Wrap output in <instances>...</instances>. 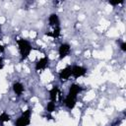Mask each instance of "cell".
<instances>
[{
	"mask_svg": "<svg viewBox=\"0 0 126 126\" xmlns=\"http://www.w3.org/2000/svg\"><path fill=\"white\" fill-rule=\"evenodd\" d=\"M71 51V46L68 43H61L59 45L58 48V53H59V59L62 60L63 58H65L67 55H69Z\"/></svg>",
	"mask_w": 126,
	"mask_h": 126,
	"instance_id": "4",
	"label": "cell"
},
{
	"mask_svg": "<svg viewBox=\"0 0 126 126\" xmlns=\"http://www.w3.org/2000/svg\"><path fill=\"white\" fill-rule=\"evenodd\" d=\"M58 87L57 86H54L51 90H50V92H49V98H50V101H53V102H55V100H56V98H57V95H58Z\"/></svg>",
	"mask_w": 126,
	"mask_h": 126,
	"instance_id": "11",
	"label": "cell"
},
{
	"mask_svg": "<svg viewBox=\"0 0 126 126\" xmlns=\"http://www.w3.org/2000/svg\"><path fill=\"white\" fill-rule=\"evenodd\" d=\"M48 23H49V25H50L51 27H53V28L59 27L60 21H59V18H58V16H57V14H55V13L50 14L49 17H48Z\"/></svg>",
	"mask_w": 126,
	"mask_h": 126,
	"instance_id": "9",
	"label": "cell"
},
{
	"mask_svg": "<svg viewBox=\"0 0 126 126\" xmlns=\"http://www.w3.org/2000/svg\"><path fill=\"white\" fill-rule=\"evenodd\" d=\"M71 73H72V76L74 78H80V77L86 75L87 69L85 67H82V66L74 65V66L71 67Z\"/></svg>",
	"mask_w": 126,
	"mask_h": 126,
	"instance_id": "3",
	"label": "cell"
},
{
	"mask_svg": "<svg viewBox=\"0 0 126 126\" xmlns=\"http://www.w3.org/2000/svg\"><path fill=\"white\" fill-rule=\"evenodd\" d=\"M31 115H32V109L28 108L26 111L22 113L21 116L18 117V119L15 121L14 126H28L31 124Z\"/></svg>",
	"mask_w": 126,
	"mask_h": 126,
	"instance_id": "2",
	"label": "cell"
},
{
	"mask_svg": "<svg viewBox=\"0 0 126 126\" xmlns=\"http://www.w3.org/2000/svg\"><path fill=\"white\" fill-rule=\"evenodd\" d=\"M48 63H49V60L47 57H42L40 58L36 63H35V66H34V69L36 71H39V70H44L47 66H48Z\"/></svg>",
	"mask_w": 126,
	"mask_h": 126,
	"instance_id": "7",
	"label": "cell"
},
{
	"mask_svg": "<svg viewBox=\"0 0 126 126\" xmlns=\"http://www.w3.org/2000/svg\"><path fill=\"white\" fill-rule=\"evenodd\" d=\"M0 31H1V29H0Z\"/></svg>",
	"mask_w": 126,
	"mask_h": 126,
	"instance_id": "19",
	"label": "cell"
},
{
	"mask_svg": "<svg viewBox=\"0 0 126 126\" xmlns=\"http://www.w3.org/2000/svg\"><path fill=\"white\" fill-rule=\"evenodd\" d=\"M83 91V88L79 85V84H72L69 88V92H68V95L77 97V95Z\"/></svg>",
	"mask_w": 126,
	"mask_h": 126,
	"instance_id": "5",
	"label": "cell"
},
{
	"mask_svg": "<svg viewBox=\"0 0 126 126\" xmlns=\"http://www.w3.org/2000/svg\"><path fill=\"white\" fill-rule=\"evenodd\" d=\"M46 35H49V36H52L54 38L58 37L60 35V27H57V28H54L53 32H46Z\"/></svg>",
	"mask_w": 126,
	"mask_h": 126,
	"instance_id": "13",
	"label": "cell"
},
{
	"mask_svg": "<svg viewBox=\"0 0 126 126\" xmlns=\"http://www.w3.org/2000/svg\"><path fill=\"white\" fill-rule=\"evenodd\" d=\"M10 115L8 114V113H6V112H3V113H1L0 114V126H2L5 122H8V121H10Z\"/></svg>",
	"mask_w": 126,
	"mask_h": 126,
	"instance_id": "12",
	"label": "cell"
},
{
	"mask_svg": "<svg viewBox=\"0 0 126 126\" xmlns=\"http://www.w3.org/2000/svg\"><path fill=\"white\" fill-rule=\"evenodd\" d=\"M120 3H123V1H116V2H109V4L111 5H118Z\"/></svg>",
	"mask_w": 126,
	"mask_h": 126,
	"instance_id": "16",
	"label": "cell"
},
{
	"mask_svg": "<svg viewBox=\"0 0 126 126\" xmlns=\"http://www.w3.org/2000/svg\"><path fill=\"white\" fill-rule=\"evenodd\" d=\"M76 101H77V97H74V96H71V95H66L65 99H64V104L67 108L69 109H73L76 105Z\"/></svg>",
	"mask_w": 126,
	"mask_h": 126,
	"instance_id": "8",
	"label": "cell"
},
{
	"mask_svg": "<svg viewBox=\"0 0 126 126\" xmlns=\"http://www.w3.org/2000/svg\"><path fill=\"white\" fill-rule=\"evenodd\" d=\"M18 47H19V52H20V55H21V60H25L29 57L32 49V46L31 44L30 41H28L27 39H24V38H21V39H18Z\"/></svg>",
	"mask_w": 126,
	"mask_h": 126,
	"instance_id": "1",
	"label": "cell"
},
{
	"mask_svg": "<svg viewBox=\"0 0 126 126\" xmlns=\"http://www.w3.org/2000/svg\"><path fill=\"white\" fill-rule=\"evenodd\" d=\"M55 108H56L55 102H53V101H49V102L47 103V105H46V111H47L48 113L53 112V111L55 110Z\"/></svg>",
	"mask_w": 126,
	"mask_h": 126,
	"instance_id": "14",
	"label": "cell"
},
{
	"mask_svg": "<svg viewBox=\"0 0 126 126\" xmlns=\"http://www.w3.org/2000/svg\"><path fill=\"white\" fill-rule=\"evenodd\" d=\"M4 51H5V47H4V45H2L0 43V52H4Z\"/></svg>",
	"mask_w": 126,
	"mask_h": 126,
	"instance_id": "18",
	"label": "cell"
},
{
	"mask_svg": "<svg viewBox=\"0 0 126 126\" xmlns=\"http://www.w3.org/2000/svg\"><path fill=\"white\" fill-rule=\"evenodd\" d=\"M58 76H59V79H60L61 81H67V80L72 76V73H71V66H67V67H65L64 69H62V70L59 72Z\"/></svg>",
	"mask_w": 126,
	"mask_h": 126,
	"instance_id": "6",
	"label": "cell"
},
{
	"mask_svg": "<svg viewBox=\"0 0 126 126\" xmlns=\"http://www.w3.org/2000/svg\"><path fill=\"white\" fill-rule=\"evenodd\" d=\"M3 66H4V63H3V58L0 56V70L3 68Z\"/></svg>",
	"mask_w": 126,
	"mask_h": 126,
	"instance_id": "17",
	"label": "cell"
},
{
	"mask_svg": "<svg viewBox=\"0 0 126 126\" xmlns=\"http://www.w3.org/2000/svg\"><path fill=\"white\" fill-rule=\"evenodd\" d=\"M120 49H121L123 52L126 51V42H124V41L120 42Z\"/></svg>",
	"mask_w": 126,
	"mask_h": 126,
	"instance_id": "15",
	"label": "cell"
},
{
	"mask_svg": "<svg viewBox=\"0 0 126 126\" xmlns=\"http://www.w3.org/2000/svg\"><path fill=\"white\" fill-rule=\"evenodd\" d=\"M24 91H25V88H24V86H23L21 83L16 82V83L13 84V92H14L17 95H21V94L24 93Z\"/></svg>",
	"mask_w": 126,
	"mask_h": 126,
	"instance_id": "10",
	"label": "cell"
}]
</instances>
